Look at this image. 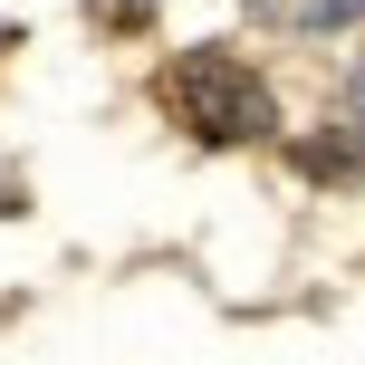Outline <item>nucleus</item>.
Listing matches in <instances>:
<instances>
[{
	"label": "nucleus",
	"mask_w": 365,
	"mask_h": 365,
	"mask_svg": "<svg viewBox=\"0 0 365 365\" xmlns=\"http://www.w3.org/2000/svg\"><path fill=\"white\" fill-rule=\"evenodd\" d=\"M164 106H173V125H192L202 145H259V135L279 125V96H269V77L250 68V58H231V48H173V68H164Z\"/></svg>",
	"instance_id": "1"
},
{
	"label": "nucleus",
	"mask_w": 365,
	"mask_h": 365,
	"mask_svg": "<svg viewBox=\"0 0 365 365\" xmlns=\"http://www.w3.org/2000/svg\"><path fill=\"white\" fill-rule=\"evenodd\" d=\"M298 19L308 29H346V19H365V0H298Z\"/></svg>",
	"instance_id": "2"
},
{
	"label": "nucleus",
	"mask_w": 365,
	"mask_h": 365,
	"mask_svg": "<svg viewBox=\"0 0 365 365\" xmlns=\"http://www.w3.org/2000/svg\"><path fill=\"white\" fill-rule=\"evenodd\" d=\"M106 10H115V19H145V10H154V0H106Z\"/></svg>",
	"instance_id": "4"
},
{
	"label": "nucleus",
	"mask_w": 365,
	"mask_h": 365,
	"mask_svg": "<svg viewBox=\"0 0 365 365\" xmlns=\"http://www.w3.org/2000/svg\"><path fill=\"white\" fill-rule=\"evenodd\" d=\"M346 135H356V145H365V68L346 77Z\"/></svg>",
	"instance_id": "3"
}]
</instances>
